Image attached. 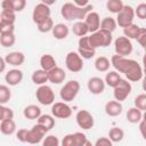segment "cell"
<instances>
[{"label":"cell","instance_id":"6da1fadb","mask_svg":"<svg viewBox=\"0 0 146 146\" xmlns=\"http://www.w3.org/2000/svg\"><path fill=\"white\" fill-rule=\"evenodd\" d=\"M92 5H88L86 7H79L74 2H66L60 8V15L66 21H83L86 16L92 10Z\"/></svg>","mask_w":146,"mask_h":146},{"label":"cell","instance_id":"7a4b0ae2","mask_svg":"<svg viewBox=\"0 0 146 146\" xmlns=\"http://www.w3.org/2000/svg\"><path fill=\"white\" fill-rule=\"evenodd\" d=\"M88 38H89V43L96 49L99 47H108L113 40L112 32L103 29H99L98 31L92 32Z\"/></svg>","mask_w":146,"mask_h":146},{"label":"cell","instance_id":"3957f363","mask_svg":"<svg viewBox=\"0 0 146 146\" xmlns=\"http://www.w3.org/2000/svg\"><path fill=\"white\" fill-rule=\"evenodd\" d=\"M123 74L125 75L127 80H129L131 82H137V81L141 80L144 76L143 68L138 64V62L135 59H129V58H128L127 66L123 71Z\"/></svg>","mask_w":146,"mask_h":146},{"label":"cell","instance_id":"277c9868","mask_svg":"<svg viewBox=\"0 0 146 146\" xmlns=\"http://www.w3.org/2000/svg\"><path fill=\"white\" fill-rule=\"evenodd\" d=\"M79 91H80V83L76 80H70L60 88L59 96L62 100L67 103V102H72L78 96Z\"/></svg>","mask_w":146,"mask_h":146},{"label":"cell","instance_id":"5b68a950","mask_svg":"<svg viewBox=\"0 0 146 146\" xmlns=\"http://www.w3.org/2000/svg\"><path fill=\"white\" fill-rule=\"evenodd\" d=\"M65 65L66 68L73 73H78L80 71H82L83 68V58L81 57V55L76 51H70L67 52L66 57H65Z\"/></svg>","mask_w":146,"mask_h":146},{"label":"cell","instance_id":"8992f818","mask_svg":"<svg viewBox=\"0 0 146 146\" xmlns=\"http://www.w3.org/2000/svg\"><path fill=\"white\" fill-rule=\"evenodd\" d=\"M36 100L42 105H52L55 102V94L52 89L47 84H41L35 91Z\"/></svg>","mask_w":146,"mask_h":146},{"label":"cell","instance_id":"52a82bcc","mask_svg":"<svg viewBox=\"0 0 146 146\" xmlns=\"http://www.w3.org/2000/svg\"><path fill=\"white\" fill-rule=\"evenodd\" d=\"M116 23L120 27H127L128 25L132 24L133 23V18L136 16L135 14V9L131 7V6H128V5H124L122 10L120 13L116 14Z\"/></svg>","mask_w":146,"mask_h":146},{"label":"cell","instance_id":"ba28073f","mask_svg":"<svg viewBox=\"0 0 146 146\" xmlns=\"http://www.w3.org/2000/svg\"><path fill=\"white\" fill-rule=\"evenodd\" d=\"M114 49L115 52L120 56H128L132 52V43L128 36H119L114 41Z\"/></svg>","mask_w":146,"mask_h":146},{"label":"cell","instance_id":"9c48e42d","mask_svg":"<svg viewBox=\"0 0 146 146\" xmlns=\"http://www.w3.org/2000/svg\"><path fill=\"white\" fill-rule=\"evenodd\" d=\"M78 52L81 55L83 59H90L96 54V48H94L89 43V38L87 35L81 36L78 42Z\"/></svg>","mask_w":146,"mask_h":146},{"label":"cell","instance_id":"30bf717a","mask_svg":"<svg viewBox=\"0 0 146 146\" xmlns=\"http://www.w3.org/2000/svg\"><path fill=\"white\" fill-rule=\"evenodd\" d=\"M114 91H113V95H114V98L119 102H123L127 99V97L130 95L131 92V84L129 82V80H124V79H121V81L117 83L116 87L113 88Z\"/></svg>","mask_w":146,"mask_h":146},{"label":"cell","instance_id":"8fae6325","mask_svg":"<svg viewBox=\"0 0 146 146\" xmlns=\"http://www.w3.org/2000/svg\"><path fill=\"white\" fill-rule=\"evenodd\" d=\"M48 131H49V130H48L47 128H44L43 125L36 123L35 125H33V127L29 130L27 143H29V144H39V143H41Z\"/></svg>","mask_w":146,"mask_h":146},{"label":"cell","instance_id":"7c38bea8","mask_svg":"<svg viewBox=\"0 0 146 146\" xmlns=\"http://www.w3.org/2000/svg\"><path fill=\"white\" fill-rule=\"evenodd\" d=\"M51 114L58 119H68L72 115V108L66 102H57L51 106Z\"/></svg>","mask_w":146,"mask_h":146},{"label":"cell","instance_id":"4fadbf2b","mask_svg":"<svg viewBox=\"0 0 146 146\" xmlns=\"http://www.w3.org/2000/svg\"><path fill=\"white\" fill-rule=\"evenodd\" d=\"M75 120H76L78 125L84 130L91 129L95 123L92 114L87 110H80L75 115Z\"/></svg>","mask_w":146,"mask_h":146},{"label":"cell","instance_id":"5bb4252c","mask_svg":"<svg viewBox=\"0 0 146 146\" xmlns=\"http://www.w3.org/2000/svg\"><path fill=\"white\" fill-rule=\"evenodd\" d=\"M50 8L48 5L43 3V2H40L38 3L34 9H33V13H32V19L35 24H38L39 22H41L42 19L47 18V17H50Z\"/></svg>","mask_w":146,"mask_h":146},{"label":"cell","instance_id":"9a60e30c","mask_svg":"<svg viewBox=\"0 0 146 146\" xmlns=\"http://www.w3.org/2000/svg\"><path fill=\"white\" fill-rule=\"evenodd\" d=\"M105 80H103L102 78H98V76H92L88 80V83H87V87H88V90L92 94V95H100L104 90H105Z\"/></svg>","mask_w":146,"mask_h":146},{"label":"cell","instance_id":"2e32d148","mask_svg":"<svg viewBox=\"0 0 146 146\" xmlns=\"http://www.w3.org/2000/svg\"><path fill=\"white\" fill-rule=\"evenodd\" d=\"M84 22L87 23L90 33L96 32V31H98V30L100 29V17H99L98 13H96V11H92V10H91V11L86 16Z\"/></svg>","mask_w":146,"mask_h":146},{"label":"cell","instance_id":"e0dca14e","mask_svg":"<svg viewBox=\"0 0 146 146\" xmlns=\"http://www.w3.org/2000/svg\"><path fill=\"white\" fill-rule=\"evenodd\" d=\"M122 110H123V106L121 104V102L119 100H110L105 104V113L108 115V116H119L121 113H122Z\"/></svg>","mask_w":146,"mask_h":146},{"label":"cell","instance_id":"ac0fdd59","mask_svg":"<svg viewBox=\"0 0 146 146\" xmlns=\"http://www.w3.org/2000/svg\"><path fill=\"white\" fill-rule=\"evenodd\" d=\"M48 78H49V81L54 84H59L62 82H64V80L66 79V73L65 71L62 68V67H54L52 70H50L48 72Z\"/></svg>","mask_w":146,"mask_h":146},{"label":"cell","instance_id":"d6986e66","mask_svg":"<svg viewBox=\"0 0 146 146\" xmlns=\"http://www.w3.org/2000/svg\"><path fill=\"white\" fill-rule=\"evenodd\" d=\"M5 80L9 86H17L23 80V72L18 68H13L6 73Z\"/></svg>","mask_w":146,"mask_h":146},{"label":"cell","instance_id":"ffe728a7","mask_svg":"<svg viewBox=\"0 0 146 146\" xmlns=\"http://www.w3.org/2000/svg\"><path fill=\"white\" fill-rule=\"evenodd\" d=\"M5 59L11 66H21L25 62V55L21 51H11L5 56Z\"/></svg>","mask_w":146,"mask_h":146},{"label":"cell","instance_id":"44dd1931","mask_svg":"<svg viewBox=\"0 0 146 146\" xmlns=\"http://www.w3.org/2000/svg\"><path fill=\"white\" fill-rule=\"evenodd\" d=\"M68 33H70L68 26L65 25V24H63V23H58V24L54 25V27H52V35L57 40L66 39L67 35H68Z\"/></svg>","mask_w":146,"mask_h":146},{"label":"cell","instance_id":"7402d4cb","mask_svg":"<svg viewBox=\"0 0 146 146\" xmlns=\"http://www.w3.org/2000/svg\"><path fill=\"white\" fill-rule=\"evenodd\" d=\"M127 63H128V58H125V56H120L116 54V55H113L111 58V64L119 73H123L127 66Z\"/></svg>","mask_w":146,"mask_h":146},{"label":"cell","instance_id":"603a6c76","mask_svg":"<svg viewBox=\"0 0 146 146\" xmlns=\"http://www.w3.org/2000/svg\"><path fill=\"white\" fill-rule=\"evenodd\" d=\"M40 66L42 70L49 72L50 70H52L54 67H56V59L54 58L52 55H49V54H44L40 57Z\"/></svg>","mask_w":146,"mask_h":146},{"label":"cell","instance_id":"cb8c5ba5","mask_svg":"<svg viewBox=\"0 0 146 146\" xmlns=\"http://www.w3.org/2000/svg\"><path fill=\"white\" fill-rule=\"evenodd\" d=\"M32 82L34 84H38V86H41V84H46L47 81H49V78H48V72L40 68V70H35L33 73H32Z\"/></svg>","mask_w":146,"mask_h":146},{"label":"cell","instance_id":"d4e9b609","mask_svg":"<svg viewBox=\"0 0 146 146\" xmlns=\"http://www.w3.org/2000/svg\"><path fill=\"white\" fill-rule=\"evenodd\" d=\"M23 115L29 120H38L41 115V108L36 105H27L23 110Z\"/></svg>","mask_w":146,"mask_h":146},{"label":"cell","instance_id":"484cf974","mask_svg":"<svg viewBox=\"0 0 146 146\" xmlns=\"http://www.w3.org/2000/svg\"><path fill=\"white\" fill-rule=\"evenodd\" d=\"M0 131L3 135L10 136L16 131V123L13 119H7V120H1L0 123Z\"/></svg>","mask_w":146,"mask_h":146},{"label":"cell","instance_id":"4316f807","mask_svg":"<svg viewBox=\"0 0 146 146\" xmlns=\"http://www.w3.org/2000/svg\"><path fill=\"white\" fill-rule=\"evenodd\" d=\"M125 117H127L128 122H130V123H139L143 120V111H140L136 106L131 107L128 110Z\"/></svg>","mask_w":146,"mask_h":146},{"label":"cell","instance_id":"83f0119b","mask_svg":"<svg viewBox=\"0 0 146 146\" xmlns=\"http://www.w3.org/2000/svg\"><path fill=\"white\" fill-rule=\"evenodd\" d=\"M72 31L75 35L78 36H84L89 33V29H88V25L84 21H78L73 24V27H72Z\"/></svg>","mask_w":146,"mask_h":146},{"label":"cell","instance_id":"f1b7e54d","mask_svg":"<svg viewBox=\"0 0 146 146\" xmlns=\"http://www.w3.org/2000/svg\"><path fill=\"white\" fill-rule=\"evenodd\" d=\"M121 81V75L120 73L115 70V71H110L106 73V76H105V83L108 86V87H116L117 83Z\"/></svg>","mask_w":146,"mask_h":146},{"label":"cell","instance_id":"f546056e","mask_svg":"<svg viewBox=\"0 0 146 146\" xmlns=\"http://www.w3.org/2000/svg\"><path fill=\"white\" fill-rule=\"evenodd\" d=\"M110 65H112V64H111L110 59L105 56H99L95 60V67L98 72H107L110 68Z\"/></svg>","mask_w":146,"mask_h":146},{"label":"cell","instance_id":"4dcf8cb0","mask_svg":"<svg viewBox=\"0 0 146 146\" xmlns=\"http://www.w3.org/2000/svg\"><path fill=\"white\" fill-rule=\"evenodd\" d=\"M39 124L43 125L44 128H47L48 130H51L54 127H55V119L49 115V114H41L39 117H38V122Z\"/></svg>","mask_w":146,"mask_h":146},{"label":"cell","instance_id":"1f68e13d","mask_svg":"<svg viewBox=\"0 0 146 146\" xmlns=\"http://www.w3.org/2000/svg\"><path fill=\"white\" fill-rule=\"evenodd\" d=\"M16 42V38L14 33H0V43L2 47L8 48L13 47Z\"/></svg>","mask_w":146,"mask_h":146},{"label":"cell","instance_id":"d6a6232c","mask_svg":"<svg viewBox=\"0 0 146 146\" xmlns=\"http://www.w3.org/2000/svg\"><path fill=\"white\" fill-rule=\"evenodd\" d=\"M16 21V13L13 10H2L0 15L1 24H14Z\"/></svg>","mask_w":146,"mask_h":146},{"label":"cell","instance_id":"836d02e7","mask_svg":"<svg viewBox=\"0 0 146 146\" xmlns=\"http://www.w3.org/2000/svg\"><path fill=\"white\" fill-rule=\"evenodd\" d=\"M36 27L38 30L41 32V33H47L49 31H52V27H54V21L51 17H47L44 19H42L41 22H39L36 24Z\"/></svg>","mask_w":146,"mask_h":146},{"label":"cell","instance_id":"e575fe53","mask_svg":"<svg viewBox=\"0 0 146 146\" xmlns=\"http://www.w3.org/2000/svg\"><path fill=\"white\" fill-rule=\"evenodd\" d=\"M116 26H117L116 19H114L113 17H105L100 22V29L107 30L110 32H114L116 30Z\"/></svg>","mask_w":146,"mask_h":146},{"label":"cell","instance_id":"d590c367","mask_svg":"<svg viewBox=\"0 0 146 146\" xmlns=\"http://www.w3.org/2000/svg\"><path fill=\"white\" fill-rule=\"evenodd\" d=\"M123 2L122 0H107L106 1V8L108 11L113 13V14H117L122 10L123 8Z\"/></svg>","mask_w":146,"mask_h":146},{"label":"cell","instance_id":"8d00e7d4","mask_svg":"<svg viewBox=\"0 0 146 146\" xmlns=\"http://www.w3.org/2000/svg\"><path fill=\"white\" fill-rule=\"evenodd\" d=\"M139 32H140V27H139L137 24H133V23L123 29L124 35L128 36L129 39H137Z\"/></svg>","mask_w":146,"mask_h":146},{"label":"cell","instance_id":"74e56055","mask_svg":"<svg viewBox=\"0 0 146 146\" xmlns=\"http://www.w3.org/2000/svg\"><path fill=\"white\" fill-rule=\"evenodd\" d=\"M108 137H110V139H111L113 143H119V141H121V140L123 139V137H124V131H123L121 128H119V127H114V128H112V129L110 130Z\"/></svg>","mask_w":146,"mask_h":146},{"label":"cell","instance_id":"f35d334b","mask_svg":"<svg viewBox=\"0 0 146 146\" xmlns=\"http://www.w3.org/2000/svg\"><path fill=\"white\" fill-rule=\"evenodd\" d=\"M11 97V91L9 87L1 84L0 86V104H6Z\"/></svg>","mask_w":146,"mask_h":146},{"label":"cell","instance_id":"ab89813d","mask_svg":"<svg viewBox=\"0 0 146 146\" xmlns=\"http://www.w3.org/2000/svg\"><path fill=\"white\" fill-rule=\"evenodd\" d=\"M7 119H14V112L10 107L5 106V104L0 105V120H7Z\"/></svg>","mask_w":146,"mask_h":146},{"label":"cell","instance_id":"60d3db41","mask_svg":"<svg viewBox=\"0 0 146 146\" xmlns=\"http://www.w3.org/2000/svg\"><path fill=\"white\" fill-rule=\"evenodd\" d=\"M74 137H75V146H86V145H90V143L88 141L86 135L83 132H74Z\"/></svg>","mask_w":146,"mask_h":146},{"label":"cell","instance_id":"b9f144b4","mask_svg":"<svg viewBox=\"0 0 146 146\" xmlns=\"http://www.w3.org/2000/svg\"><path fill=\"white\" fill-rule=\"evenodd\" d=\"M135 106L140 111H146V94H140L135 98Z\"/></svg>","mask_w":146,"mask_h":146},{"label":"cell","instance_id":"7bdbcfd3","mask_svg":"<svg viewBox=\"0 0 146 146\" xmlns=\"http://www.w3.org/2000/svg\"><path fill=\"white\" fill-rule=\"evenodd\" d=\"M42 145L43 146H58L59 139L54 135H49L44 137V139L42 140Z\"/></svg>","mask_w":146,"mask_h":146},{"label":"cell","instance_id":"ee69618b","mask_svg":"<svg viewBox=\"0 0 146 146\" xmlns=\"http://www.w3.org/2000/svg\"><path fill=\"white\" fill-rule=\"evenodd\" d=\"M135 14L140 19H146V3H139L135 9Z\"/></svg>","mask_w":146,"mask_h":146},{"label":"cell","instance_id":"f6af8a7d","mask_svg":"<svg viewBox=\"0 0 146 146\" xmlns=\"http://www.w3.org/2000/svg\"><path fill=\"white\" fill-rule=\"evenodd\" d=\"M11 3L15 13H19L26 7V0H11Z\"/></svg>","mask_w":146,"mask_h":146},{"label":"cell","instance_id":"bcb514c9","mask_svg":"<svg viewBox=\"0 0 146 146\" xmlns=\"http://www.w3.org/2000/svg\"><path fill=\"white\" fill-rule=\"evenodd\" d=\"M62 145L63 146H75V137H74V133H67L63 138Z\"/></svg>","mask_w":146,"mask_h":146},{"label":"cell","instance_id":"7dc6e473","mask_svg":"<svg viewBox=\"0 0 146 146\" xmlns=\"http://www.w3.org/2000/svg\"><path fill=\"white\" fill-rule=\"evenodd\" d=\"M27 136H29V130L27 129H19L16 132V138L21 143H27Z\"/></svg>","mask_w":146,"mask_h":146},{"label":"cell","instance_id":"c3c4849f","mask_svg":"<svg viewBox=\"0 0 146 146\" xmlns=\"http://www.w3.org/2000/svg\"><path fill=\"white\" fill-rule=\"evenodd\" d=\"M136 40L143 48H146V29L145 27H140V32Z\"/></svg>","mask_w":146,"mask_h":146},{"label":"cell","instance_id":"681fc988","mask_svg":"<svg viewBox=\"0 0 146 146\" xmlns=\"http://www.w3.org/2000/svg\"><path fill=\"white\" fill-rule=\"evenodd\" d=\"M113 141L110 137H100L95 141V146H112Z\"/></svg>","mask_w":146,"mask_h":146},{"label":"cell","instance_id":"f907efd6","mask_svg":"<svg viewBox=\"0 0 146 146\" xmlns=\"http://www.w3.org/2000/svg\"><path fill=\"white\" fill-rule=\"evenodd\" d=\"M14 24H1L0 23V33H14Z\"/></svg>","mask_w":146,"mask_h":146},{"label":"cell","instance_id":"816d5d0a","mask_svg":"<svg viewBox=\"0 0 146 146\" xmlns=\"http://www.w3.org/2000/svg\"><path fill=\"white\" fill-rule=\"evenodd\" d=\"M1 8L2 10H13V3H11V0H2L1 2Z\"/></svg>","mask_w":146,"mask_h":146},{"label":"cell","instance_id":"f5cc1de1","mask_svg":"<svg viewBox=\"0 0 146 146\" xmlns=\"http://www.w3.org/2000/svg\"><path fill=\"white\" fill-rule=\"evenodd\" d=\"M139 131H140L141 137L146 140V122L143 121V120L139 122Z\"/></svg>","mask_w":146,"mask_h":146},{"label":"cell","instance_id":"db71d44e","mask_svg":"<svg viewBox=\"0 0 146 146\" xmlns=\"http://www.w3.org/2000/svg\"><path fill=\"white\" fill-rule=\"evenodd\" d=\"M73 2L79 7H86L89 5V0H73Z\"/></svg>","mask_w":146,"mask_h":146},{"label":"cell","instance_id":"11a10c76","mask_svg":"<svg viewBox=\"0 0 146 146\" xmlns=\"http://www.w3.org/2000/svg\"><path fill=\"white\" fill-rule=\"evenodd\" d=\"M6 64H7V62H6L5 57H1V58H0V72H3V71H5Z\"/></svg>","mask_w":146,"mask_h":146},{"label":"cell","instance_id":"9f6ffc18","mask_svg":"<svg viewBox=\"0 0 146 146\" xmlns=\"http://www.w3.org/2000/svg\"><path fill=\"white\" fill-rule=\"evenodd\" d=\"M141 87H143V89H144V91H146V74H144V76H143V79H141Z\"/></svg>","mask_w":146,"mask_h":146},{"label":"cell","instance_id":"6f0895ef","mask_svg":"<svg viewBox=\"0 0 146 146\" xmlns=\"http://www.w3.org/2000/svg\"><path fill=\"white\" fill-rule=\"evenodd\" d=\"M41 2H43V3L48 5V6H51V5H54L56 2V0H41Z\"/></svg>","mask_w":146,"mask_h":146},{"label":"cell","instance_id":"680465c9","mask_svg":"<svg viewBox=\"0 0 146 146\" xmlns=\"http://www.w3.org/2000/svg\"><path fill=\"white\" fill-rule=\"evenodd\" d=\"M143 72L144 74H146V56L143 57Z\"/></svg>","mask_w":146,"mask_h":146},{"label":"cell","instance_id":"91938a15","mask_svg":"<svg viewBox=\"0 0 146 146\" xmlns=\"http://www.w3.org/2000/svg\"><path fill=\"white\" fill-rule=\"evenodd\" d=\"M143 121L146 122V111H144V113H143Z\"/></svg>","mask_w":146,"mask_h":146},{"label":"cell","instance_id":"94428289","mask_svg":"<svg viewBox=\"0 0 146 146\" xmlns=\"http://www.w3.org/2000/svg\"><path fill=\"white\" fill-rule=\"evenodd\" d=\"M144 49H145V55L144 56H146V48H144Z\"/></svg>","mask_w":146,"mask_h":146}]
</instances>
